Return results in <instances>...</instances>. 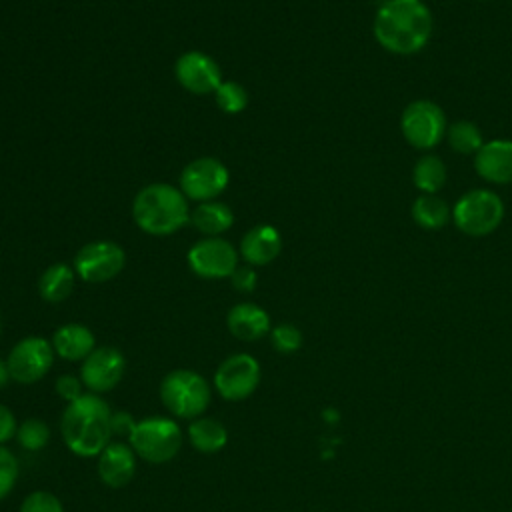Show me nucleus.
<instances>
[{
    "label": "nucleus",
    "mask_w": 512,
    "mask_h": 512,
    "mask_svg": "<svg viewBox=\"0 0 512 512\" xmlns=\"http://www.w3.org/2000/svg\"><path fill=\"white\" fill-rule=\"evenodd\" d=\"M376 42L400 56L420 52L432 34V14L422 0H386L372 24Z\"/></svg>",
    "instance_id": "nucleus-1"
},
{
    "label": "nucleus",
    "mask_w": 512,
    "mask_h": 512,
    "mask_svg": "<svg viewBox=\"0 0 512 512\" xmlns=\"http://www.w3.org/2000/svg\"><path fill=\"white\" fill-rule=\"evenodd\" d=\"M110 418L112 410L98 394H82L78 400L70 402L62 414L60 432L64 444L76 456H98L112 438Z\"/></svg>",
    "instance_id": "nucleus-2"
},
{
    "label": "nucleus",
    "mask_w": 512,
    "mask_h": 512,
    "mask_svg": "<svg viewBox=\"0 0 512 512\" xmlns=\"http://www.w3.org/2000/svg\"><path fill=\"white\" fill-rule=\"evenodd\" d=\"M132 216L138 228L152 236L174 234L190 220L184 192L164 182L148 184L136 194Z\"/></svg>",
    "instance_id": "nucleus-3"
},
{
    "label": "nucleus",
    "mask_w": 512,
    "mask_h": 512,
    "mask_svg": "<svg viewBox=\"0 0 512 512\" xmlns=\"http://www.w3.org/2000/svg\"><path fill=\"white\" fill-rule=\"evenodd\" d=\"M212 390L204 376L194 370L178 368L168 372L160 382V400L172 416L194 420L210 404Z\"/></svg>",
    "instance_id": "nucleus-4"
},
{
    "label": "nucleus",
    "mask_w": 512,
    "mask_h": 512,
    "mask_svg": "<svg viewBox=\"0 0 512 512\" xmlns=\"http://www.w3.org/2000/svg\"><path fill=\"white\" fill-rule=\"evenodd\" d=\"M128 442L138 458L150 464H164L180 452L182 430L172 418L150 416L136 422Z\"/></svg>",
    "instance_id": "nucleus-5"
},
{
    "label": "nucleus",
    "mask_w": 512,
    "mask_h": 512,
    "mask_svg": "<svg viewBox=\"0 0 512 512\" xmlns=\"http://www.w3.org/2000/svg\"><path fill=\"white\" fill-rule=\"evenodd\" d=\"M504 218V204L492 190H470L462 194L454 208L452 220L456 228L468 236L492 234Z\"/></svg>",
    "instance_id": "nucleus-6"
},
{
    "label": "nucleus",
    "mask_w": 512,
    "mask_h": 512,
    "mask_svg": "<svg viewBox=\"0 0 512 512\" xmlns=\"http://www.w3.org/2000/svg\"><path fill=\"white\" fill-rule=\"evenodd\" d=\"M400 130L410 146L430 150L446 136L448 124L438 104L430 100H414L400 116Z\"/></svg>",
    "instance_id": "nucleus-7"
},
{
    "label": "nucleus",
    "mask_w": 512,
    "mask_h": 512,
    "mask_svg": "<svg viewBox=\"0 0 512 512\" xmlns=\"http://www.w3.org/2000/svg\"><path fill=\"white\" fill-rule=\"evenodd\" d=\"M126 264V254L112 240H96L84 244L74 256V272L86 282L100 284L116 278Z\"/></svg>",
    "instance_id": "nucleus-8"
},
{
    "label": "nucleus",
    "mask_w": 512,
    "mask_h": 512,
    "mask_svg": "<svg viewBox=\"0 0 512 512\" xmlns=\"http://www.w3.org/2000/svg\"><path fill=\"white\" fill-rule=\"evenodd\" d=\"M52 342L40 336H28L14 344L8 354L10 378L18 384H34L48 374L54 362Z\"/></svg>",
    "instance_id": "nucleus-9"
},
{
    "label": "nucleus",
    "mask_w": 512,
    "mask_h": 512,
    "mask_svg": "<svg viewBox=\"0 0 512 512\" xmlns=\"http://www.w3.org/2000/svg\"><path fill=\"white\" fill-rule=\"evenodd\" d=\"M260 384V364L250 354L228 356L214 374L216 392L230 402L248 398Z\"/></svg>",
    "instance_id": "nucleus-10"
},
{
    "label": "nucleus",
    "mask_w": 512,
    "mask_h": 512,
    "mask_svg": "<svg viewBox=\"0 0 512 512\" xmlns=\"http://www.w3.org/2000/svg\"><path fill=\"white\" fill-rule=\"evenodd\" d=\"M228 180H230L228 168L220 160L212 156H204V158L192 160L182 170L180 190L190 200L208 202L226 190Z\"/></svg>",
    "instance_id": "nucleus-11"
},
{
    "label": "nucleus",
    "mask_w": 512,
    "mask_h": 512,
    "mask_svg": "<svg viewBox=\"0 0 512 512\" xmlns=\"http://www.w3.org/2000/svg\"><path fill=\"white\" fill-rule=\"evenodd\" d=\"M190 268L202 278H230L238 268V252L218 236H206L188 250Z\"/></svg>",
    "instance_id": "nucleus-12"
},
{
    "label": "nucleus",
    "mask_w": 512,
    "mask_h": 512,
    "mask_svg": "<svg viewBox=\"0 0 512 512\" xmlns=\"http://www.w3.org/2000/svg\"><path fill=\"white\" fill-rule=\"evenodd\" d=\"M124 368H126V360L118 348H112V346L94 348L88 354V358L82 360L80 380L92 394L110 392L122 380Z\"/></svg>",
    "instance_id": "nucleus-13"
},
{
    "label": "nucleus",
    "mask_w": 512,
    "mask_h": 512,
    "mask_svg": "<svg viewBox=\"0 0 512 512\" xmlns=\"http://www.w3.org/2000/svg\"><path fill=\"white\" fill-rule=\"evenodd\" d=\"M174 72L180 86L192 94H210L222 82L220 66L208 54L198 50L178 56Z\"/></svg>",
    "instance_id": "nucleus-14"
},
{
    "label": "nucleus",
    "mask_w": 512,
    "mask_h": 512,
    "mask_svg": "<svg viewBox=\"0 0 512 512\" xmlns=\"http://www.w3.org/2000/svg\"><path fill=\"white\" fill-rule=\"evenodd\" d=\"M136 474V452L130 444L110 442L98 454V476L110 488L126 486Z\"/></svg>",
    "instance_id": "nucleus-15"
},
{
    "label": "nucleus",
    "mask_w": 512,
    "mask_h": 512,
    "mask_svg": "<svg viewBox=\"0 0 512 512\" xmlns=\"http://www.w3.org/2000/svg\"><path fill=\"white\" fill-rule=\"evenodd\" d=\"M474 168L480 178L492 184L512 182V140H490L474 154Z\"/></svg>",
    "instance_id": "nucleus-16"
},
{
    "label": "nucleus",
    "mask_w": 512,
    "mask_h": 512,
    "mask_svg": "<svg viewBox=\"0 0 512 512\" xmlns=\"http://www.w3.org/2000/svg\"><path fill=\"white\" fill-rule=\"evenodd\" d=\"M282 250L280 232L270 224H258L248 230L240 242V256L250 266H264L276 260Z\"/></svg>",
    "instance_id": "nucleus-17"
},
{
    "label": "nucleus",
    "mask_w": 512,
    "mask_h": 512,
    "mask_svg": "<svg viewBox=\"0 0 512 512\" xmlns=\"http://www.w3.org/2000/svg\"><path fill=\"white\" fill-rule=\"evenodd\" d=\"M226 324L232 336L238 340H258L270 330V316L254 302H240L228 310Z\"/></svg>",
    "instance_id": "nucleus-18"
},
{
    "label": "nucleus",
    "mask_w": 512,
    "mask_h": 512,
    "mask_svg": "<svg viewBox=\"0 0 512 512\" xmlns=\"http://www.w3.org/2000/svg\"><path fill=\"white\" fill-rule=\"evenodd\" d=\"M52 348L60 358L76 362V360L88 358V354L96 348V340L88 326L72 322V324L60 326L54 332Z\"/></svg>",
    "instance_id": "nucleus-19"
},
{
    "label": "nucleus",
    "mask_w": 512,
    "mask_h": 512,
    "mask_svg": "<svg viewBox=\"0 0 512 512\" xmlns=\"http://www.w3.org/2000/svg\"><path fill=\"white\" fill-rule=\"evenodd\" d=\"M190 222L202 234L218 236L232 226L234 214L228 204L218 200H208V202H200L194 208V212L190 214Z\"/></svg>",
    "instance_id": "nucleus-20"
},
{
    "label": "nucleus",
    "mask_w": 512,
    "mask_h": 512,
    "mask_svg": "<svg viewBox=\"0 0 512 512\" xmlns=\"http://www.w3.org/2000/svg\"><path fill=\"white\" fill-rule=\"evenodd\" d=\"M74 280H76L74 268L64 262H58V264L48 266L42 272V276L38 280V292L46 302L58 304V302H64L72 294Z\"/></svg>",
    "instance_id": "nucleus-21"
},
{
    "label": "nucleus",
    "mask_w": 512,
    "mask_h": 512,
    "mask_svg": "<svg viewBox=\"0 0 512 512\" xmlns=\"http://www.w3.org/2000/svg\"><path fill=\"white\" fill-rule=\"evenodd\" d=\"M190 444L204 454L220 452L228 442V432L222 422L206 416H198L188 426Z\"/></svg>",
    "instance_id": "nucleus-22"
},
{
    "label": "nucleus",
    "mask_w": 512,
    "mask_h": 512,
    "mask_svg": "<svg viewBox=\"0 0 512 512\" xmlns=\"http://www.w3.org/2000/svg\"><path fill=\"white\" fill-rule=\"evenodd\" d=\"M410 212H412L414 222L426 230L442 228L448 222V218L452 216L448 204L442 198H438L436 194H424V196L416 198Z\"/></svg>",
    "instance_id": "nucleus-23"
},
{
    "label": "nucleus",
    "mask_w": 512,
    "mask_h": 512,
    "mask_svg": "<svg viewBox=\"0 0 512 512\" xmlns=\"http://www.w3.org/2000/svg\"><path fill=\"white\" fill-rule=\"evenodd\" d=\"M412 180L414 186L424 194H436L438 190H442L446 182V166L438 156L426 154L418 158V162L414 164Z\"/></svg>",
    "instance_id": "nucleus-24"
},
{
    "label": "nucleus",
    "mask_w": 512,
    "mask_h": 512,
    "mask_svg": "<svg viewBox=\"0 0 512 512\" xmlns=\"http://www.w3.org/2000/svg\"><path fill=\"white\" fill-rule=\"evenodd\" d=\"M446 138L450 148L458 154H476L484 144L480 128L470 120L452 122L446 130Z\"/></svg>",
    "instance_id": "nucleus-25"
},
{
    "label": "nucleus",
    "mask_w": 512,
    "mask_h": 512,
    "mask_svg": "<svg viewBox=\"0 0 512 512\" xmlns=\"http://www.w3.org/2000/svg\"><path fill=\"white\" fill-rule=\"evenodd\" d=\"M216 104L226 114H238L248 106V92L242 84L232 80H222L220 86L214 90Z\"/></svg>",
    "instance_id": "nucleus-26"
},
{
    "label": "nucleus",
    "mask_w": 512,
    "mask_h": 512,
    "mask_svg": "<svg viewBox=\"0 0 512 512\" xmlns=\"http://www.w3.org/2000/svg\"><path fill=\"white\" fill-rule=\"evenodd\" d=\"M16 440L22 448H26L30 452L42 450L50 442V428L46 422H42L38 418H28L18 426Z\"/></svg>",
    "instance_id": "nucleus-27"
},
{
    "label": "nucleus",
    "mask_w": 512,
    "mask_h": 512,
    "mask_svg": "<svg viewBox=\"0 0 512 512\" xmlns=\"http://www.w3.org/2000/svg\"><path fill=\"white\" fill-rule=\"evenodd\" d=\"M272 346L282 354H292L302 346V332L292 324H278L270 332Z\"/></svg>",
    "instance_id": "nucleus-28"
},
{
    "label": "nucleus",
    "mask_w": 512,
    "mask_h": 512,
    "mask_svg": "<svg viewBox=\"0 0 512 512\" xmlns=\"http://www.w3.org/2000/svg\"><path fill=\"white\" fill-rule=\"evenodd\" d=\"M18 472V458L6 446H0V500L12 492Z\"/></svg>",
    "instance_id": "nucleus-29"
},
{
    "label": "nucleus",
    "mask_w": 512,
    "mask_h": 512,
    "mask_svg": "<svg viewBox=\"0 0 512 512\" xmlns=\"http://www.w3.org/2000/svg\"><path fill=\"white\" fill-rule=\"evenodd\" d=\"M20 512H64V508L52 492L36 490L24 498Z\"/></svg>",
    "instance_id": "nucleus-30"
},
{
    "label": "nucleus",
    "mask_w": 512,
    "mask_h": 512,
    "mask_svg": "<svg viewBox=\"0 0 512 512\" xmlns=\"http://www.w3.org/2000/svg\"><path fill=\"white\" fill-rule=\"evenodd\" d=\"M54 388H56V394H58L62 400H66L68 404L74 402V400H78L82 394H86L82 380L76 378V376H72V374H62V376L56 380V386H54Z\"/></svg>",
    "instance_id": "nucleus-31"
},
{
    "label": "nucleus",
    "mask_w": 512,
    "mask_h": 512,
    "mask_svg": "<svg viewBox=\"0 0 512 512\" xmlns=\"http://www.w3.org/2000/svg\"><path fill=\"white\" fill-rule=\"evenodd\" d=\"M136 426V420L130 412L126 410H120V412H112V418H110V430H112V436H124V438H130L132 430Z\"/></svg>",
    "instance_id": "nucleus-32"
},
{
    "label": "nucleus",
    "mask_w": 512,
    "mask_h": 512,
    "mask_svg": "<svg viewBox=\"0 0 512 512\" xmlns=\"http://www.w3.org/2000/svg\"><path fill=\"white\" fill-rule=\"evenodd\" d=\"M230 278L234 288L240 292H252L256 288V272L252 266H238Z\"/></svg>",
    "instance_id": "nucleus-33"
},
{
    "label": "nucleus",
    "mask_w": 512,
    "mask_h": 512,
    "mask_svg": "<svg viewBox=\"0 0 512 512\" xmlns=\"http://www.w3.org/2000/svg\"><path fill=\"white\" fill-rule=\"evenodd\" d=\"M16 430H18V424H16L12 410L8 406L0 404V446H4V442L14 438Z\"/></svg>",
    "instance_id": "nucleus-34"
},
{
    "label": "nucleus",
    "mask_w": 512,
    "mask_h": 512,
    "mask_svg": "<svg viewBox=\"0 0 512 512\" xmlns=\"http://www.w3.org/2000/svg\"><path fill=\"white\" fill-rule=\"evenodd\" d=\"M10 380V370H8V364L4 360H0V388L6 386V382Z\"/></svg>",
    "instance_id": "nucleus-35"
}]
</instances>
